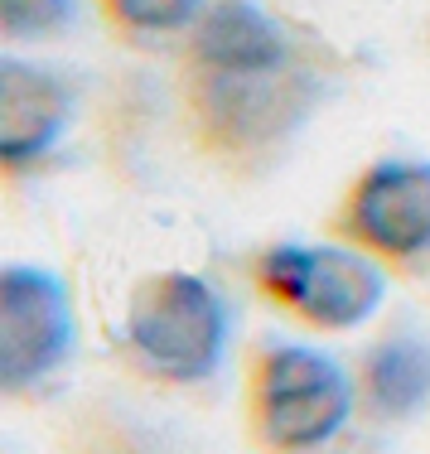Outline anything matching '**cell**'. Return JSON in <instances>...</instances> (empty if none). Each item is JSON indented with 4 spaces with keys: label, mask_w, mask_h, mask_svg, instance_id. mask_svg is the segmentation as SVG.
Masks as SVG:
<instances>
[{
    "label": "cell",
    "mask_w": 430,
    "mask_h": 454,
    "mask_svg": "<svg viewBox=\"0 0 430 454\" xmlns=\"http://www.w3.org/2000/svg\"><path fill=\"white\" fill-rule=\"evenodd\" d=\"M358 411V377L309 343H262L246 363L242 416L266 454H315Z\"/></svg>",
    "instance_id": "6da1fadb"
},
{
    "label": "cell",
    "mask_w": 430,
    "mask_h": 454,
    "mask_svg": "<svg viewBox=\"0 0 430 454\" xmlns=\"http://www.w3.org/2000/svg\"><path fill=\"white\" fill-rule=\"evenodd\" d=\"M232 309L223 290L199 271H150L126 300L121 348L145 382L193 387L228 358Z\"/></svg>",
    "instance_id": "7a4b0ae2"
},
{
    "label": "cell",
    "mask_w": 430,
    "mask_h": 454,
    "mask_svg": "<svg viewBox=\"0 0 430 454\" xmlns=\"http://www.w3.org/2000/svg\"><path fill=\"white\" fill-rule=\"evenodd\" d=\"M252 286L309 329L348 333L378 315L387 271L353 242H271L252 256Z\"/></svg>",
    "instance_id": "3957f363"
},
{
    "label": "cell",
    "mask_w": 430,
    "mask_h": 454,
    "mask_svg": "<svg viewBox=\"0 0 430 454\" xmlns=\"http://www.w3.org/2000/svg\"><path fill=\"white\" fill-rule=\"evenodd\" d=\"M339 242L363 247L382 266H406L430 252V160H372L348 184L334 213Z\"/></svg>",
    "instance_id": "277c9868"
},
{
    "label": "cell",
    "mask_w": 430,
    "mask_h": 454,
    "mask_svg": "<svg viewBox=\"0 0 430 454\" xmlns=\"http://www.w3.org/2000/svg\"><path fill=\"white\" fill-rule=\"evenodd\" d=\"M68 286L35 262H10L0 271V387L10 396L49 382L73 353Z\"/></svg>",
    "instance_id": "5b68a950"
},
{
    "label": "cell",
    "mask_w": 430,
    "mask_h": 454,
    "mask_svg": "<svg viewBox=\"0 0 430 454\" xmlns=\"http://www.w3.org/2000/svg\"><path fill=\"white\" fill-rule=\"evenodd\" d=\"M295 35L256 0H208L184 35L189 82H246L300 68Z\"/></svg>",
    "instance_id": "8992f818"
},
{
    "label": "cell",
    "mask_w": 430,
    "mask_h": 454,
    "mask_svg": "<svg viewBox=\"0 0 430 454\" xmlns=\"http://www.w3.org/2000/svg\"><path fill=\"white\" fill-rule=\"evenodd\" d=\"M73 126V88L35 59H0V160L10 175L44 160Z\"/></svg>",
    "instance_id": "52a82bcc"
},
{
    "label": "cell",
    "mask_w": 430,
    "mask_h": 454,
    "mask_svg": "<svg viewBox=\"0 0 430 454\" xmlns=\"http://www.w3.org/2000/svg\"><path fill=\"white\" fill-rule=\"evenodd\" d=\"M358 406L372 420H411L430 402V343L416 333H387L358 363Z\"/></svg>",
    "instance_id": "ba28073f"
},
{
    "label": "cell",
    "mask_w": 430,
    "mask_h": 454,
    "mask_svg": "<svg viewBox=\"0 0 430 454\" xmlns=\"http://www.w3.org/2000/svg\"><path fill=\"white\" fill-rule=\"evenodd\" d=\"M102 15L131 39H160V35H189L193 20L208 10V0H97Z\"/></svg>",
    "instance_id": "9c48e42d"
},
{
    "label": "cell",
    "mask_w": 430,
    "mask_h": 454,
    "mask_svg": "<svg viewBox=\"0 0 430 454\" xmlns=\"http://www.w3.org/2000/svg\"><path fill=\"white\" fill-rule=\"evenodd\" d=\"M78 0H0V35L5 44H25V39H49L73 25Z\"/></svg>",
    "instance_id": "30bf717a"
}]
</instances>
